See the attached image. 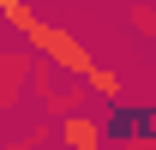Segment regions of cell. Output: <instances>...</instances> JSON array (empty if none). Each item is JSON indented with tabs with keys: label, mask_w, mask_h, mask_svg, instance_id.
<instances>
[{
	"label": "cell",
	"mask_w": 156,
	"mask_h": 150,
	"mask_svg": "<svg viewBox=\"0 0 156 150\" xmlns=\"http://www.w3.org/2000/svg\"><path fill=\"white\" fill-rule=\"evenodd\" d=\"M48 138H54V120H42V126H30V132L18 138V144H6V150H42Z\"/></svg>",
	"instance_id": "obj_6"
},
{
	"label": "cell",
	"mask_w": 156,
	"mask_h": 150,
	"mask_svg": "<svg viewBox=\"0 0 156 150\" xmlns=\"http://www.w3.org/2000/svg\"><path fill=\"white\" fill-rule=\"evenodd\" d=\"M18 36H24V48H30V54H42L48 66H54V72H72V78H84L90 66H96V54H90V48H84V42H78L66 24H42L36 12L18 24Z\"/></svg>",
	"instance_id": "obj_1"
},
{
	"label": "cell",
	"mask_w": 156,
	"mask_h": 150,
	"mask_svg": "<svg viewBox=\"0 0 156 150\" xmlns=\"http://www.w3.org/2000/svg\"><path fill=\"white\" fill-rule=\"evenodd\" d=\"M60 144L66 150H108V120H96V114H60Z\"/></svg>",
	"instance_id": "obj_3"
},
{
	"label": "cell",
	"mask_w": 156,
	"mask_h": 150,
	"mask_svg": "<svg viewBox=\"0 0 156 150\" xmlns=\"http://www.w3.org/2000/svg\"><path fill=\"white\" fill-rule=\"evenodd\" d=\"M84 90L102 96V102H120V96H126V78H120L114 66H90V72H84Z\"/></svg>",
	"instance_id": "obj_5"
},
{
	"label": "cell",
	"mask_w": 156,
	"mask_h": 150,
	"mask_svg": "<svg viewBox=\"0 0 156 150\" xmlns=\"http://www.w3.org/2000/svg\"><path fill=\"white\" fill-rule=\"evenodd\" d=\"M30 72H36V54L30 48H0V108H18L24 102Z\"/></svg>",
	"instance_id": "obj_2"
},
{
	"label": "cell",
	"mask_w": 156,
	"mask_h": 150,
	"mask_svg": "<svg viewBox=\"0 0 156 150\" xmlns=\"http://www.w3.org/2000/svg\"><path fill=\"white\" fill-rule=\"evenodd\" d=\"M24 18H30V6H24V0H0V24H12V30H18Z\"/></svg>",
	"instance_id": "obj_7"
},
{
	"label": "cell",
	"mask_w": 156,
	"mask_h": 150,
	"mask_svg": "<svg viewBox=\"0 0 156 150\" xmlns=\"http://www.w3.org/2000/svg\"><path fill=\"white\" fill-rule=\"evenodd\" d=\"M30 84H36V96H42V108L48 114H72L78 108V84H72V72H30Z\"/></svg>",
	"instance_id": "obj_4"
},
{
	"label": "cell",
	"mask_w": 156,
	"mask_h": 150,
	"mask_svg": "<svg viewBox=\"0 0 156 150\" xmlns=\"http://www.w3.org/2000/svg\"><path fill=\"white\" fill-rule=\"evenodd\" d=\"M132 24L144 30V36H150V30H156V12H150V6H132Z\"/></svg>",
	"instance_id": "obj_8"
}]
</instances>
